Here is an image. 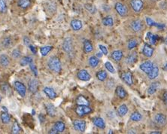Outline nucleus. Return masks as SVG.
Here are the masks:
<instances>
[{
	"label": "nucleus",
	"instance_id": "nucleus-36",
	"mask_svg": "<svg viewBox=\"0 0 167 134\" xmlns=\"http://www.w3.org/2000/svg\"><path fill=\"white\" fill-rule=\"evenodd\" d=\"M11 44L12 40L11 38V37L9 36L5 37L2 39V47H4V48H8V47L11 45Z\"/></svg>",
	"mask_w": 167,
	"mask_h": 134
},
{
	"label": "nucleus",
	"instance_id": "nucleus-4",
	"mask_svg": "<svg viewBox=\"0 0 167 134\" xmlns=\"http://www.w3.org/2000/svg\"><path fill=\"white\" fill-rule=\"evenodd\" d=\"M73 41H72V38L67 37V38H65L63 42V50L66 53L70 54H72L73 52Z\"/></svg>",
	"mask_w": 167,
	"mask_h": 134
},
{
	"label": "nucleus",
	"instance_id": "nucleus-28",
	"mask_svg": "<svg viewBox=\"0 0 167 134\" xmlns=\"http://www.w3.org/2000/svg\"><path fill=\"white\" fill-rule=\"evenodd\" d=\"M160 87V83L159 82H153L151 83V85L149 86V87L148 88V94H154L158 88Z\"/></svg>",
	"mask_w": 167,
	"mask_h": 134
},
{
	"label": "nucleus",
	"instance_id": "nucleus-40",
	"mask_svg": "<svg viewBox=\"0 0 167 134\" xmlns=\"http://www.w3.org/2000/svg\"><path fill=\"white\" fill-rule=\"evenodd\" d=\"M147 37H148V40H149L150 43L151 44H155L157 43V40H158V36L157 35H154L151 33H148L147 34Z\"/></svg>",
	"mask_w": 167,
	"mask_h": 134
},
{
	"label": "nucleus",
	"instance_id": "nucleus-42",
	"mask_svg": "<svg viewBox=\"0 0 167 134\" xmlns=\"http://www.w3.org/2000/svg\"><path fill=\"white\" fill-rule=\"evenodd\" d=\"M53 49V47L52 46H44V47H42L40 48V53L42 56L45 57L47 56L49 54V52Z\"/></svg>",
	"mask_w": 167,
	"mask_h": 134
},
{
	"label": "nucleus",
	"instance_id": "nucleus-58",
	"mask_svg": "<svg viewBox=\"0 0 167 134\" xmlns=\"http://www.w3.org/2000/svg\"><path fill=\"white\" fill-rule=\"evenodd\" d=\"M164 42H165V44H167V36L166 37V38H165V39H164Z\"/></svg>",
	"mask_w": 167,
	"mask_h": 134
},
{
	"label": "nucleus",
	"instance_id": "nucleus-30",
	"mask_svg": "<svg viewBox=\"0 0 167 134\" xmlns=\"http://www.w3.org/2000/svg\"><path fill=\"white\" fill-rule=\"evenodd\" d=\"M128 112V108L126 105L122 104L117 109V114L120 115V117H124L125 115L127 114Z\"/></svg>",
	"mask_w": 167,
	"mask_h": 134
},
{
	"label": "nucleus",
	"instance_id": "nucleus-46",
	"mask_svg": "<svg viewBox=\"0 0 167 134\" xmlns=\"http://www.w3.org/2000/svg\"><path fill=\"white\" fill-rule=\"evenodd\" d=\"M105 67H106V69H107L109 72H110L111 73H115V69H114V67L112 66V64H111L109 61H107V62L105 64Z\"/></svg>",
	"mask_w": 167,
	"mask_h": 134
},
{
	"label": "nucleus",
	"instance_id": "nucleus-53",
	"mask_svg": "<svg viewBox=\"0 0 167 134\" xmlns=\"http://www.w3.org/2000/svg\"><path fill=\"white\" fill-rule=\"evenodd\" d=\"M48 133H51V134H57V133H58L57 131H56V130H55L54 128H52L51 130H49Z\"/></svg>",
	"mask_w": 167,
	"mask_h": 134
},
{
	"label": "nucleus",
	"instance_id": "nucleus-26",
	"mask_svg": "<svg viewBox=\"0 0 167 134\" xmlns=\"http://www.w3.org/2000/svg\"><path fill=\"white\" fill-rule=\"evenodd\" d=\"M75 102H76V104L78 106H90L89 100L85 96H84L83 95H79L76 98Z\"/></svg>",
	"mask_w": 167,
	"mask_h": 134
},
{
	"label": "nucleus",
	"instance_id": "nucleus-35",
	"mask_svg": "<svg viewBox=\"0 0 167 134\" xmlns=\"http://www.w3.org/2000/svg\"><path fill=\"white\" fill-rule=\"evenodd\" d=\"M31 0H18V5L23 9H27L30 6Z\"/></svg>",
	"mask_w": 167,
	"mask_h": 134
},
{
	"label": "nucleus",
	"instance_id": "nucleus-57",
	"mask_svg": "<svg viewBox=\"0 0 167 134\" xmlns=\"http://www.w3.org/2000/svg\"><path fill=\"white\" fill-rule=\"evenodd\" d=\"M128 133H136L135 131H133V130H129V131L127 132Z\"/></svg>",
	"mask_w": 167,
	"mask_h": 134
},
{
	"label": "nucleus",
	"instance_id": "nucleus-2",
	"mask_svg": "<svg viewBox=\"0 0 167 134\" xmlns=\"http://www.w3.org/2000/svg\"><path fill=\"white\" fill-rule=\"evenodd\" d=\"M114 9H115L117 13L118 14L120 17H126L128 15L129 10H128L126 5H124L123 3L120 2H117L114 5Z\"/></svg>",
	"mask_w": 167,
	"mask_h": 134
},
{
	"label": "nucleus",
	"instance_id": "nucleus-11",
	"mask_svg": "<svg viewBox=\"0 0 167 134\" xmlns=\"http://www.w3.org/2000/svg\"><path fill=\"white\" fill-rule=\"evenodd\" d=\"M154 122L157 124H158V125L163 126L166 124L167 119L166 115H164L162 113H157V115H155V116H154Z\"/></svg>",
	"mask_w": 167,
	"mask_h": 134
},
{
	"label": "nucleus",
	"instance_id": "nucleus-52",
	"mask_svg": "<svg viewBox=\"0 0 167 134\" xmlns=\"http://www.w3.org/2000/svg\"><path fill=\"white\" fill-rule=\"evenodd\" d=\"M163 102H164L165 105L167 106V90L163 93Z\"/></svg>",
	"mask_w": 167,
	"mask_h": 134
},
{
	"label": "nucleus",
	"instance_id": "nucleus-17",
	"mask_svg": "<svg viewBox=\"0 0 167 134\" xmlns=\"http://www.w3.org/2000/svg\"><path fill=\"white\" fill-rule=\"evenodd\" d=\"M146 23L150 27H156L159 30H163V29L166 28V25L164 24H159V23L154 22L151 18H148V17L146 18Z\"/></svg>",
	"mask_w": 167,
	"mask_h": 134
},
{
	"label": "nucleus",
	"instance_id": "nucleus-24",
	"mask_svg": "<svg viewBox=\"0 0 167 134\" xmlns=\"http://www.w3.org/2000/svg\"><path fill=\"white\" fill-rule=\"evenodd\" d=\"M43 91H44V93H45L46 96H47L48 98H50L51 100H54L57 97V93H56L54 90L53 88H51V87H44Z\"/></svg>",
	"mask_w": 167,
	"mask_h": 134
},
{
	"label": "nucleus",
	"instance_id": "nucleus-49",
	"mask_svg": "<svg viewBox=\"0 0 167 134\" xmlns=\"http://www.w3.org/2000/svg\"><path fill=\"white\" fill-rule=\"evenodd\" d=\"M24 43L25 45H29V43H30V39H29V37L25 36L24 38Z\"/></svg>",
	"mask_w": 167,
	"mask_h": 134
},
{
	"label": "nucleus",
	"instance_id": "nucleus-33",
	"mask_svg": "<svg viewBox=\"0 0 167 134\" xmlns=\"http://www.w3.org/2000/svg\"><path fill=\"white\" fill-rule=\"evenodd\" d=\"M102 23L106 27H112L114 25V20L111 16H106L103 18Z\"/></svg>",
	"mask_w": 167,
	"mask_h": 134
},
{
	"label": "nucleus",
	"instance_id": "nucleus-7",
	"mask_svg": "<svg viewBox=\"0 0 167 134\" xmlns=\"http://www.w3.org/2000/svg\"><path fill=\"white\" fill-rule=\"evenodd\" d=\"M14 87H15V90L18 93V94L20 96H21L22 97H24L26 96V93H27V87L26 86L23 84L22 82H20V81H15L14 83Z\"/></svg>",
	"mask_w": 167,
	"mask_h": 134
},
{
	"label": "nucleus",
	"instance_id": "nucleus-19",
	"mask_svg": "<svg viewBox=\"0 0 167 134\" xmlns=\"http://www.w3.org/2000/svg\"><path fill=\"white\" fill-rule=\"evenodd\" d=\"M93 123L94 125L97 127H98V128L102 129V130L106 128V123H105L104 120L102 118H100V117L94 118L93 119Z\"/></svg>",
	"mask_w": 167,
	"mask_h": 134
},
{
	"label": "nucleus",
	"instance_id": "nucleus-56",
	"mask_svg": "<svg viewBox=\"0 0 167 134\" xmlns=\"http://www.w3.org/2000/svg\"><path fill=\"white\" fill-rule=\"evenodd\" d=\"M151 134H154V133H157V134H160V131H152L151 132Z\"/></svg>",
	"mask_w": 167,
	"mask_h": 134
},
{
	"label": "nucleus",
	"instance_id": "nucleus-45",
	"mask_svg": "<svg viewBox=\"0 0 167 134\" xmlns=\"http://www.w3.org/2000/svg\"><path fill=\"white\" fill-rule=\"evenodd\" d=\"M11 57L15 59H19L21 57V51L20 49L15 48L11 52Z\"/></svg>",
	"mask_w": 167,
	"mask_h": 134
},
{
	"label": "nucleus",
	"instance_id": "nucleus-22",
	"mask_svg": "<svg viewBox=\"0 0 167 134\" xmlns=\"http://www.w3.org/2000/svg\"><path fill=\"white\" fill-rule=\"evenodd\" d=\"M115 93L120 99L122 100L125 99L126 97V96H127V93H126V91L124 90V88L122 86H117L116 87Z\"/></svg>",
	"mask_w": 167,
	"mask_h": 134
},
{
	"label": "nucleus",
	"instance_id": "nucleus-12",
	"mask_svg": "<svg viewBox=\"0 0 167 134\" xmlns=\"http://www.w3.org/2000/svg\"><path fill=\"white\" fill-rule=\"evenodd\" d=\"M153 66H154V64H153L151 61L148 60L142 63V64L139 66V68H140L141 70L143 71L145 73H146L147 75H148V74L151 72V69H152Z\"/></svg>",
	"mask_w": 167,
	"mask_h": 134
},
{
	"label": "nucleus",
	"instance_id": "nucleus-51",
	"mask_svg": "<svg viewBox=\"0 0 167 134\" xmlns=\"http://www.w3.org/2000/svg\"><path fill=\"white\" fill-rule=\"evenodd\" d=\"M38 118H39L40 122L41 123L44 122V121H45V117H44V115H42V114H40V115H38Z\"/></svg>",
	"mask_w": 167,
	"mask_h": 134
},
{
	"label": "nucleus",
	"instance_id": "nucleus-55",
	"mask_svg": "<svg viewBox=\"0 0 167 134\" xmlns=\"http://www.w3.org/2000/svg\"><path fill=\"white\" fill-rule=\"evenodd\" d=\"M163 69H164L165 71H167V63L164 64V66H163Z\"/></svg>",
	"mask_w": 167,
	"mask_h": 134
},
{
	"label": "nucleus",
	"instance_id": "nucleus-59",
	"mask_svg": "<svg viewBox=\"0 0 167 134\" xmlns=\"http://www.w3.org/2000/svg\"><path fill=\"white\" fill-rule=\"evenodd\" d=\"M2 101V96H1V95H0V102Z\"/></svg>",
	"mask_w": 167,
	"mask_h": 134
},
{
	"label": "nucleus",
	"instance_id": "nucleus-41",
	"mask_svg": "<svg viewBox=\"0 0 167 134\" xmlns=\"http://www.w3.org/2000/svg\"><path fill=\"white\" fill-rule=\"evenodd\" d=\"M142 119V115L138 112H133V113L130 115V120L133 121H135V122L140 121Z\"/></svg>",
	"mask_w": 167,
	"mask_h": 134
},
{
	"label": "nucleus",
	"instance_id": "nucleus-44",
	"mask_svg": "<svg viewBox=\"0 0 167 134\" xmlns=\"http://www.w3.org/2000/svg\"><path fill=\"white\" fill-rule=\"evenodd\" d=\"M137 44H138V41L136 38H132V39H130L128 41L127 48L129 50H133V49L136 47Z\"/></svg>",
	"mask_w": 167,
	"mask_h": 134
},
{
	"label": "nucleus",
	"instance_id": "nucleus-15",
	"mask_svg": "<svg viewBox=\"0 0 167 134\" xmlns=\"http://www.w3.org/2000/svg\"><path fill=\"white\" fill-rule=\"evenodd\" d=\"M45 109L47 114L51 117H54L57 114V109L54 105L51 103H47L45 104Z\"/></svg>",
	"mask_w": 167,
	"mask_h": 134
},
{
	"label": "nucleus",
	"instance_id": "nucleus-3",
	"mask_svg": "<svg viewBox=\"0 0 167 134\" xmlns=\"http://www.w3.org/2000/svg\"><path fill=\"white\" fill-rule=\"evenodd\" d=\"M92 109L90 107V106H77L75 109V113L79 117H84L87 115H89L92 112Z\"/></svg>",
	"mask_w": 167,
	"mask_h": 134
},
{
	"label": "nucleus",
	"instance_id": "nucleus-16",
	"mask_svg": "<svg viewBox=\"0 0 167 134\" xmlns=\"http://www.w3.org/2000/svg\"><path fill=\"white\" fill-rule=\"evenodd\" d=\"M71 28L74 30V31H79L82 29L83 24L81 21L78 19H74L71 21L70 23Z\"/></svg>",
	"mask_w": 167,
	"mask_h": 134
},
{
	"label": "nucleus",
	"instance_id": "nucleus-43",
	"mask_svg": "<svg viewBox=\"0 0 167 134\" xmlns=\"http://www.w3.org/2000/svg\"><path fill=\"white\" fill-rule=\"evenodd\" d=\"M8 11L6 0H0V13L5 14Z\"/></svg>",
	"mask_w": 167,
	"mask_h": 134
},
{
	"label": "nucleus",
	"instance_id": "nucleus-32",
	"mask_svg": "<svg viewBox=\"0 0 167 134\" xmlns=\"http://www.w3.org/2000/svg\"><path fill=\"white\" fill-rule=\"evenodd\" d=\"M0 118H1V121L3 124H8L10 123L11 121V116L8 112H2L1 115H0Z\"/></svg>",
	"mask_w": 167,
	"mask_h": 134
},
{
	"label": "nucleus",
	"instance_id": "nucleus-37",
	"mask_svg": "<svg viewBox=\"0 0 167 134\" xmlns=\"http://www.w3.org/2000/svg\"><path fill=\"white\" fill-rule=\"evenodd\" d=\"M21 132V127L20 126L19 123L17 121H15L14 122L13 125H12L11 127V133L13 134H18Z\"/></svg>",
	"mask_w": 167,
	"mask_h": 134
},
{
	"label": "nucleus",
	"instance_id": "nucleus-23",
	"mask_svg": "<svg viewBox=\"0 0 167 134\" xmlns=\"http://www.w3.org/2000/svg\"><path fill=\"white\" fill-rule=\"evenodd\" d=\"M158 75H159V68L157 65L154 64L151 71L148 74V78H149L150 80H154L158 76Z\"/></svg>",
	"mask_w": 167,
	"mask_h": 134
},
{
	"label": "nucleus",
	"instance_id": "nucleus-14",
	"mask_svg": "<svg viewBox=\"0 0 167 134\" xmlns=\"http://www.w3.org/2000/svg\"><path fill=\"white\" fill-rule=\"evenodd\" d=\"M154 49L151 47V45H149L148 44H145L143 46V48H142V54L143 55H145L146 57H151L154 54Z\"/></svg>",
	"mask_w": 167,
	"mask_h": 134
},
{
	"label": "nucleus",
	"instance_id": "nucleus-5",
	"mask_svg": "<svg viewBox=\"0 0 167 134\" xmlns=\"http://www.w3.org/2000/svg\"><path fill=\"white\" fill-rule=\"evenodd\" d=\"M129 27H130L131 30H133L135 33H139L142 30V29L144 28V24L141 20L136 19L133 20L130 22L129 24Z\"/></svg>",
	"mask_w": 167,
	"mask_h": 134
},
{
	"label": "nucleus",
	"instance_id": "nucleus-8",
	"mask_svg": "<svg viewBox=\"0 0 167 134\" xmlns=\"http://www.w3.org/2000/svg\"><path fill=\"white\" fill-rule=\"evenodd\" d=\"M73 127L75 130L80 132V133H84L86 130V121H82V120L76 119L72 122Z\"/></svg>",
	"mask_w": 167,
	"mask_h": 134
},
{
	"label": "nucleus",
	"instance_id": "nucleus-39",
	"mask_svg": "<svg viewBox=\"0 0 167 134\" xmlns=\"http://www.w3.org/2000/svg\"><path fill=\"white\" fill-rule=\"evenodd\" d=\"M84 8H86L87 11H88L90 14H92V15L95 14L97 11L96 6L94 5L90 4V3H86V4L84 5Z\"/></svg>",
	"mask_w": 167,
	"mask_h": 134
},
{
	"label": "nucleus",
	"instance_id": "nucleus-47",
	"mask_svg": "<svg viewBox=\"0 0 167 134\" xmlns=\"http://www.w3.org/2000/svg\"><path fill=\"white\" fill-rule=\"evenodd\" d=\"M29 68H30V69L32 70V72H33L34 75H35V76H37V75H38V69H37L36 66L33 64V62L31 63V64H29Z\"/></svg>",
	"mask_w": 167,
	"mask_h": 134
},
{
	"label": "nucleus",
	"instance_id": "nucleus-6",
	"mask_svg": "<svg viewBox=\"0 0 167 134\" xmlns=\"http://www.w3.org/2000/svg\"><path fill=\"white\" fill-rule=\"evenodd\" d=\"M129 5L136 13H139L144 7V2L143 0H130Z\"/></svg>",
	"mask_w": 167,
	"mask_h": 134
},
{
	"label": "nucleus",
	"instance_id": "nucleus-9",
	"mask_svg": "<svg viewBox=\"0 0 167 134\" xmlns=\"http://www.w3.org/2000/svg\"><path fill=\"white\" fill-rule=\"evenodd\" d=\"M38 85H39V83L38 80L35 78H31L28 82V90L30 93H35L38 90Z\"/></svg>",
	"mask_w": 167,
	"mask_h": 134
},
{
	"label": "nucleus",
	"instance_id": "nucleus-54",
	"mask_svg": "<svg viewBox=\"0 0 167 134\" xmlns=\"http://www.w3.org/2000/svg\"><path fill=\"white\" fill-rule=\"evenodd\" d=\"M103 54L102 53V52H98V53H97V54H96V57H97L98 58H101L102 57H103Z\"/></svg>",
	"mask_w": 167,
	"mask_h": 134
},
{
	"label": "nucleus",
	"instance_id": "nucleus-38",
	"mask_svg": "<svg viewBox=\"0 0 167 134\" xmlns=\"http://www.w3.org/2000/svg\"><path fill=\"white\" fill-rule=\"evenodd\" d=\"M107 77V72L105 70H100L97 73V78H98V80L101 81H104L105 80H106Z\"/></svg>",
	"mask_w": 167,
	"mask_h": 134
},
{
	"label": "nucleus",
	"instance_id": "nucleus-20",
	"mask_svg": "<svg viewBox=\"0 0 167 134\" xmlns=\"http://www.w3.org/2000/svg\"><path fill=\"white\" fill-rule=\"evenodd\" d=\"M138 60V55L136 51L132 52V53L129 54L127 56V57L126 58V64H129V65H132L134 64Z\"/></svg>",
	"mask_w": 167,
	"mask_h": 134
},
{
	"label": "nucleus",
	"instance_id": "nucleus-1",
	"mask_svg": "<svg viewBox=\"0 0 167 134\" xmlns=\"http://www.w3.org/2000/svg\"><path fill=\"white\" fill-rule=\"evenodd\" d=\"M47 67L51 72H55V73L60 72L62 69L61 62L60 59L55 56L51 57L47 61Z\"/></svg>",
	"mask_w": 167,
	"mask_h": 134
},
{
	"label": "nucleus",
	"instance_id": "nucleus-21",
	"mask_svg": "<svg viewBox=\"0 0 167 134\" xmlns=\"http://www.w3.org/2000/svg\"><path fill=\"white\" fill-rule=\"evenodd\" d=\"M111 57L114 61H115V62H120L122 60V58H123V54L120 50H116L114 51L111 53Z\"/></svg>",
	"mask_w": 167,
	"mask_h": 134
},
{
	"label": "nucleus",
	"instance_id": "nucleus-48",
	"mask_svg": "<svg viewBox=\"0 0 167 134\" xmlns=\"http://www.w3.org/2000/svg\"><path fill=\"white\" fill-rule=\"evenodd\" d=\"M99 47H100V51H101L103 54L108 55V54H109V51H108L107 47H105L104 45H102V44H100V45H99Z\"/></svg>",
	"mask_w": 167,
	"mask_h": 134
},
{
	"label": "nucleus",
	"instance_id": "nucleus-18",
	"mask_svg": "<svg viewBox=\"0 0 167 134\" xmlns=\"http://www.w3.org/2000/svg\"><path fill=\"white\" fill-rule=\"evenodd\" d=\"M11 60L8 56L6 54L0 55V66L3 68H7L10 66Z\"/></svg>",
	"mask_w": 167,
	"mask_h": 134
},
{
	"label": "nucleus",
	"instance_id": "nucleus-13",
	"mask_svg": "<svg viewBox=\"0 0 167 134\" xmlns=\"http://www.w3.org/2000/svg\"><path fill=\"white\" fill-rule=\"evenodd\" d=\"M77 77H78V79H80L81 81H88L90 80L91 75H90L89 72H87L85 69H81L77 74Z\"/></svg>",
	"mask_w": 167,
	"mask_h": 134
},
{
	"label": "nucleus",
	"instance_id": "nucleus-31",
	"mask_svg": "<svg viewBox=\"0 0 167 134\" xmlns=\"http://www.w3.org/2000/svg\"><path fill=\"white\" fill-rule=\"evenodd\" d=\"M1 90L4 94L7 95V96H10L11 94V87L7 83H2L1 84Z\"/></svg>",
	"mask_w": 167,
	"mask_h": 134
},
{
	"label": "nucleus",
	"instance_id": "nucleus-10",
	"mask_svg": "<svg viewBox=\"0 0 167 134\" xmlns=\"http://www.w3.org/2000/svg\"><path fill=\"white\" fill-rule=\"evenodd\" d=\"M121 79L123 82L126 83L127 85H133V74L130 72H124L121 75Z\"/></svg>",
	"mask_w": 167,
	"mask_h": 134
},
{
	"label": "nucleus",
	"instance_id": "nucleus-25",
	"mask_svg": "<svg viewBox=\"0 0 167 134\" xmlns=\"http://www.w3.org/2000/svg\"><path fill=\"white\" fill-rule=\"evenodd\" d=\"M52 128L54 129L58 133H63V132L64 131L65 129H66V125H65V124L63 121H57V122L54 124V127H52Z\"/></svg>",
	"mask_w": 167,
	"mask_h": 134
},
{
	"label": "nucleus",
	"instance_id": "nucleus-34",
	"mask_svg": "<svg viewBox=\"0 0 167 134\" xmlns=\"http://www.w3.org/2000/svg\"><path fill=\"white\" fill-rule=\"evenodd\" d=\"M32 62H33L32 58L29 56H27L21 58V60H20V64H21V67H25V66L29 65Z\"/></svg>",
	"mask_w": 167,
	"mask_h": 134
},
{
	"label": "nucleus",
	"instance_id": "nucleus-50",
	"mask_svg": "<svg viewBox=\"0 0 167 134\" xmlns=\"http://www.w3.org/2000/svg\"><path fill=\"white\" fill-rule=\"evenodd\" d=\"M29 49H30V51H32V53L33 54H35L37 52V50H36V47H34L33 45H29Z\"/></svg>",
	"mask_w": 167,
	"mask_h": 134
},
{
	"label": "nucleus",
	"instance_id": "nucleus-27",
	"mask_svg": "<svg viewBox=\"0 0 167 134\" xmlns=\"http://www.w3.org/2000/svg\"><path fill=\"white\" fill-rule=\"evenodd\" d=\"M83 48L84 53L89 54L93 51V44L91 43L90 41H89V40H85V41H84Z\"/></svg>",
	"mask_w": 167,
	"mask_h": 134
},
{
	"label": "nucleus",
	"instance_id": "nucleus-29",
	"mask_svg": "<svg viewBox=\"0 0 167 134\" xmlns=\"http://www.w3.org/2000/svg\"><path fill=\"white\" fill-rule=\"evenodd\" d=\"M88 64H89L90 67L91 68H96L100 64V60L97 57L92 56L88 60Z\"/></svg>",
	"mask_w": 167,
	"mask_h": 134
}]
</instances>
